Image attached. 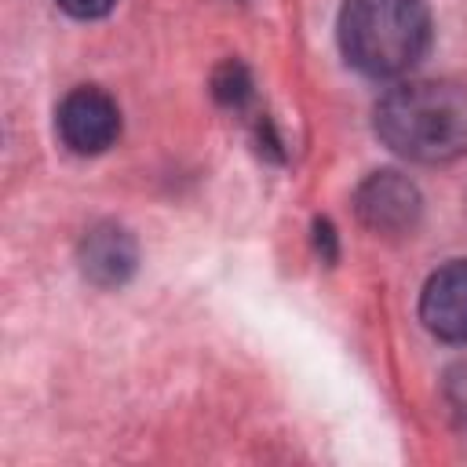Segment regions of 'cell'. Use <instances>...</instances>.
Returning <instances> with one entry per match:
<instances>
[{
  "mask_svg": "<svg viewBox=\"0 0 467 467\" xmlns=\"http://www.w3.org/2000/svg\"><path fill=\"white\" fill-rule=\"evenodd\" d=\"M376 135L398 157L441 164L467 153V88L452 80H409L376 102Z\"/></svg>",
  "mask_w": 467,
  "mask_h": 467,
  "instance_id": "obj_1",
  "label": "cell"
},
{
  "mask_svg": "<svg viewBox=\"0 0 467 467\" xmlns=\"http://www.w3.org/2000/svg\"><path fill=\"white\" fill-rule=\"evenodd\" d=\"M343 58L365 77H401L431 47V11L423 0H343Z\"/></svg>",
  "mask_w": 467,
  "mask_h": 467,
  "instance_id": "obj_2",
  "label": "cell"
},
{
  "mask_svg": "<svg viewBox=\"0 0 467 467\" xmlns=\"http://www.w3.org/2000/svg\"><path fill=\"white\" fill-rule=\"evenodd\" d=\"M55 128L58 139L73 150V153H102L117 142L120 135V109L117 102L99 91V88H73L55 113Z\"/></svg>",
  "mask_w": 467,
  "mask_h": 467,
  "instance_id": "obj_3",
  "label": "cell"
},
{
  "mask_svg": "<svg viewBox=\"0 0 467 467\" xmlns=\"http://www.w3.org/2000/svg\"><path fill=\"white\" fill-rule=\"evenodd\" d=\"M358 219L376 234H409L420 219L423 197L398 171H372L354 193Z\"/></svg>",
  "mask_w": 467,
  "mask_h": 467,
  "instance_id": "obj_4",
  "label": "cell"
},
{
  "mask_svg": "<svg viewBox=\"0 0 467 467\" xmlns=\"http://www.w3.org/2000/svg\"><path fill=\"white\" fill-rule=\"evenodd\" d=\"M420 321L445 343H467V259L438 266L420 292Z\"/></svg>",
  "mask_w": 467,
  "mask_h": 467,
  "instance_id": "obj_5",
  "label": "cell"
},
{
  "mask_svg": "<svg viewBox=\"0 0 467 467\" xmlns=\"http://www.w3.org/2000/svg\"><path fill=\"white\" fill-rule=\"evenodd\" d=\"M135 241L128 230L113 226V223H102V226H91L80 241V270L84 277H91L95 285L102 288H113V285H124L135 270Z\"/></svg>",
  "mask_w": 467,
  "mask_h": 467,
  "instance_id": "obj_6",
  "label": "cell"
},
{
  "mask_svg": "<svg viewBox=\"0 0 467 467\" xmlns=\"http://www.w3.org/2000/svg\"><path fill=\"white\" fill-rule=\"evenodd\" d=\"M441 394H445V405H449L452 423L467 434V361H456V365L445 372Z\"/></svg>",
  "mask_w": 467,
  "mask_h": 467,
  "instance_id": "obj_7",
  "label": "cell"
},
{
  "mask_svg": "<svg viewBox=\"0 0 467 467\" xmlns=\"http://www.w3.org/2000/svg\"><path fill=\"white\" fill-rule=\"evenodd\" d=\"M248 95H252V80H248L244 66L241 62H226L215 73V99L226 102V106H241Z\"/></svg>",
  "mask_w": 467,
  "mask_h": 467,
  "instance_id": "obj_8",
  "label": "cell"
},
{
  "mask_svg": "<svg viewBox=\"0 0 467 467\" xmlns=\"http://www.w3.org/2000/svg\"><path fill=\"white\" fill-rule=\"evenodd\" d=\"M117 0H58V7L73 18H102L113 11Z\"/></svg>",
  "mask_w": 467,
  "mask_h": 467,
  "instance_id": "obj_9",
  "label": "cell"
}]
</instances>
